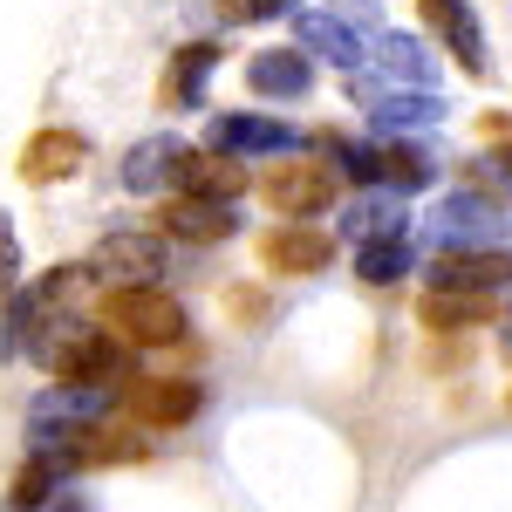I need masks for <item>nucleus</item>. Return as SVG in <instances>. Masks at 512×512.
Here are the masks:
<instances>
[{
    "instance_id": "nucleus-7",
    "label": "nucleus",
    "mask_w": 512,
    "mask_h": 512,
    "mask_svg": "<svg viewBox=\"0 0 512 512\" xmlns=\"http://www.w3.org/2000/svg\"><path fill=\"white\" fill-rule=\"evenodd\" d=\"M417 14H424V28L451 48V62H458L465 76H485V69H492V62H485V28H478V14L465 0H417Z\"/></svg>"
},
{
    "instance_id": "nucleus-13",
    "label": "nucleus",
    "mask_w": 512,
    "mask_h": 512,
    "mask_svg": "<svg viewBox=\"0 0 512 512\" xmlns=\"http://www.w3.org/2000/svg\"><path fill=\"white\" fill-rule=\"evenodd\" d=\"M328 253H335V239L315 233V226H280V233L260 239V260H267L274 274H287V280L321 274V267H328Z\"/></svg>"
},
{
    "instance_id": "nucleus-16",
    "label": "nucleus",
    "mask_w": 512,
    "mask_h": 512,
    "mask_svg": "<svg viewBox=\"0 0 512 512\" xmlns=\"http://www.w3.org/2000/svg\"><path fill=\"white\" fill-rule=\"evenodd\" d=\"M294 41H301V55H308V62H335V69H349L355 76V62H362V41H355V28H342V21H335V14H301V21H294Z\"/></svg>"
},
{
    "instance_id": "nucleus-26",
    "label": "nucleus",
    "mask_w": 512,
    "mask_h": 512,
    "mask_svg": "<svg viewBox=\"0 0 512 512\" xmlns=\"http://www.w3.org/2000/svg\"><path fill=\"white\" fill-rule=\"evenodd\" d=\"M321 151H335V171H349L355 185H376V144H349L342 130H328Z\"/></svg>"
},
{
    "instance_id": "nucleus-14",
    "label": "nucleus",
    "mask_w": 512,
    "mask_h": 512,
    "mask_svg": "<svg viewBox=\"0 0 512 512\" xmlns=\"http://www.w3.org/2000/svg\"><path fill=\"white\" fill-rule=\"evenodd\" d=\"M212 62H219V41H192V48H178V55H171V69H164V82H158V103H164V110H192L198 96H205Z\"/></svg>"
},
{
    "instance_id": "nucleus-25",
    "label": "nucleus",
    "mask_w": 512,
    "mask_h": 512,
    "mask_svg": "<svg viewBox=\"0 0 512 512\" xmlns=\"http://www.w3.org/2000/svg\"><path fill=\"white\" fill-rule=\"evenodd\" d=\"M55 465H48V458H28V465H21V472H14V485H7V506H21V512H35V506H48V499H55Z\"/></svg>"
},
{
    "instance_id": "nucleus-11",
    "label": "nucleus",
    "mask_w": 512,
    "mask_h": 512,
    "mask_svg": "<svg viewBox=\"0 0 512 512\" xmlns=\"http://www.w3.org/2000/svg\"><path fill=\"white\" fill-rule=\"evenodd\" d=\"M158 226L171 239H185V246H219V239L239 233V212L219 205V198H171V205L158 212Z\"/></svg>"
},
{
    "instance_id": "nucleus-31",
    "label": "nucleus",
    "mask_w": 512,
    "mask_h": 512,
    "mask_svg": "<svg viewBox=\"0 0 512 512\" xmlns=\"http://www.w3.org/2000/svg\"><path fill=\"white\" fill-rule=\"evenodd\" d=\"M0 512H21V506H0Z\"/></svg>"
},
{
    "instance_id": "nucleus-27",
    "label": "nucleus",
    "mask_w": 512,
    "mask_h": 512,
    "mask_svg": "<svg viewBox=\"0 0 512 512\" xmlns=\"http://www.w3.org/2000/svg\"><path fill=\"white\" fill-rule=\"evenodd\" d=\"M226 308H233V321L239 328H267V294H260V287H233V294H226Z\"/></svg>"
},
{
    "instance_id": "nucleus-3",
    "label": "nucleus",
    "mask_w": 512,
    "mask_h": 512,
    "mask_svg": "<svg viewBox=\"0 0 512 512\" xmlns=\"http://www.w3.org/2000/svg\"><path fill=\"white\" fill-rule=\"evenodd\" d=\"M260 198H267L274 212H287V219H315V212L335 205V171L321 158H280L274 171L260 178Z\"/></svg>"
},
{
    "instance_id": "nucleus-8",
    "label": "nucleus",
    "mask_w": 512,
    "mask_h": 512,
    "mask_svg": "<svg viewBox=\"0 0 512 512\" xmlns=\"http://www.w3.org/2000/svg\"><path fill=\"white\" fill-rule=\"evenodd\" d=\"M89 274H110L117 287H158L164 274V246L151 233H110L96 246V260H82Z\"/></svg>"
},
{
    "instance_id": "nucleus-20",
    "label": "nucleus",
    "mask_w": 512,
    "mask_h": 512,
    "mask_svg": "<svg viewBox=\"0 0 512 512\" xmlns=\"http://www.w3.org/2000/svg\"><path fill=\"white\" fill-rule=\"evenodd\" d=\"M171 158H178L171 137H144V144L123 158V185H130V192H171Z\"/></svg>"
},
{
    "instance_id": "nucleus-2",
    "label": "nucleus",
    "mask_w": 512,
    "mask_h": 512,
    "mask_svg": "<svg viewBox=\"0 0 512 512\" xmlns=\"http://www.w3.org/2000/svg\"><path fill=\"white\" fill-rule=\"evenodd\" d=\"M41 362H48V376H55L62 390H103V383H117L123 349L110 342V335H103V328L62 321V328L41 342Z\"/></svg>"
},
{
    "instance_id": "nucleus-29",
    "label": "nucleus",
    "mask_w": 512,
    "mask_h": 512,
    "mask_svg": "<svg viewBox=\"0 0 512 512\" xmlns=\"http://www.w3.org/2000/svg\"><path fill=\"white\" fill-rule=\"evenodd\" d=\"M294 0H219V14L226 21H274V14H287Z\"/></svg>"
},
{
    "instance_id": "nucleus-22",
    "label": "nucleus",
    "mask_w": 512,
    "mask_h": 512,
    "mask_svg": "<svg viewBox=\"0 0 512 512\" xmlns=\"http://www.w3.org/2000/svg\"><path fill=\"white\" fill-rule=\"evenodd\" d=\"M369 110H376L383 130H410V123H437V117H444V103H437L431 89H417V96H410V89H396V96H376Z\"/></svg>"
},
{
    "instance_id": "nucleus-17",
    "label": "nucleus",
    "mask_w": 512,
    "mask_h": 512,
    "mask_svg": "<svg viewBox=\"0 0 512 512\" xmlns=\"http://www.w3.org/2000/svg\"><path fill=\"white\" fill-rule=\"evenodd\" d=\"M492 233H499V205L478 198V192H458L444 212H437V239H444V246H458V239L478 246V239H492Z\"/></svg>"
},
{
    "instance_id": "nucleus-6",
    "label": "nucleus",
    "mask_w": 512,
    "mask_h": 512,
    "mask_svg": "<svg viewBox=\"0 0 512 512\" xmlns=\"http://www.w3.org/2000/svg\"><path fill=\"white\" fill-rule=\"evenodd\" d=\"M512 280V246H444L431 260V287H458V294H485Z\"/></svg>"
},
{
    "instance_id": "nucleus-21",
    "label": "nucleus",
    "mask_w": 512,
    "mask_h": 512,
    "mask_svg": "<svg viewBox=\"0 0 512 512\" xmlns=\"http://www.w3.org/2000/svg\"><path fill=\"white\" fill-rule=\"evenodd\" d=\"M410 274V233L396 239H362L355 246V280H369V287H390V280Z\"/></svg>"
},
{
    "instance_id": "nucleus-18",
    "label": "nucleus",
    "mask_w": 512,
    "mask_h": 512,
    "mask_svg": "<svg viewBox=\"0 0 512 512\" xmlns=\"http://www.w3.org/2000/svg\"><path fill=\"white\" fill-rule=\"evenodd\" d=\"M376 69L396 82V89H431V55H424V41L410 35H376Z\"/></svg>"
},
{
    "instance_id": "nucleus-28",
    "label": "nucleus",
    "mask_w": 512,
    "mask_h": 512,
    "mask_svg": "<svg viewBox=\"0 0 512 512\" xmlns=\"http://www.w3.org/2000/svg\"><path fill=\"white\" fill-rule=\"evenodd\" d=\"M21 294V246H14V226L0 219V301Z\"/></svg>"
},
{
    "instance_id": "nucleus-4",
    "label": "nucleus",
    "mask_w": 512,
    "mask_h": 512,
    "mask_svg": "<svg viewBox=\"0 0 512 512\" xmlns=\"http://www.w3.org/2000/svg\"><path fill=\"white\" fill-rule=\"evenodd\" d=\"M198 403H205V390H198L192 376H144V383L123 390L130 424H151V431H178V424H192Z\"/></svg>"
},
{
    "instance_id": "nucleus-23",
    "label": "nucleus",
    "mask_w": 512,
    "mask_h": 512,
    "mask_svg": "<svg viewBox=\"0 0 512 512\" xmlns=\"http://www.w3.org/2000/svg\"><path fill=\"white\" fill-rule=\"evenodd\" d=\"M465 192L492 198V205H512V144H506V151H485V158L465 164Z\"/></svg>"
},
{
    "instance_id": "nucleus-12",
    "label": "nucleus",
    "mask_w": 512,
    "mask_h": 512,
    "mask_svg": "<svg viewBox=\"0 0 512 512\" xmlns=\"http://www.w3.org/2000/svg\"><path fill=\"white\" fill-rule=\"evenodd\" d=\"M246 89H253V96H274V103H294V96L315 89V62H308L301 48H260V55L246 62Z\"/></svg>"
},
{
    "instance_id": "nucleus-1",
    "label": "nucleus",
    "mask_w": 512,
    "mask_h": 512,
    "mask_svg": "<svg viewBox=\"0 0 512 512\" xmlns=\"http://www.w3.org/2000/svg\"><path fill=\"white\" fill-rule=\"evenodd\" d=\"M103 335L117 342V349H178L185 342V308L164 294V287H110L103 294Z\"/></svg>"
},
{
    "instance_id": "nucleus-30",
    "label": "nucleus",
    "mask_w": 512,
    "mask_h": 512,
    "mask_svg": "<svg viewBox=\"0 0 512 512\" xmlns=\"http://www.w3.org/2000/svg\"><path fill=\"white\" fill-rule=\"evenodd\" d=\"M342 7V21H376V0H335Z\"/></svg>"
},
{
    "instance_id": "nucleus-19",
    "label": "nucleus",
    "mask_w": 512,
    "mask_h": 512,
    "mask_svg": "<svg viewBox=\"0 0 512 512\" xmlns=\"http://www.w3.org/2000/svg\"><path fill=\"white\" fill-rule=\"evenodd\" d=\"M417 315H424V328H478V321H492V301L485 294H458V287H431Z\"/></svg>"
},
{
    "instance_id": "nucleus-24",
    "label": "nucleus",
    "mask_w": 512,
    "mask_h": 512,
    "mask_svg": "<svg viewBox=\"0 0 512 512\" xmlns=\"http://www.w3.org/2000/svg\"><path fill=\"white\" fill-rule=\"evenodd\" d=\"M403 219H410V205H396V198H369V205H349V239H396L403 233Z\"/></svg>"
},
{
    "instance_id": "nucleus-9",
    "label": "nucleus",
    "mask_w": 512,
    "mask_h": 512,
    "mask_svg": "<svg viewBox=\"0 0 512 512\" xmlns=\"http://www.w3.org/2000/svg\"><path fill=\"white\" fill-rule=\"evenodd\" d=\"M82 164H89V137H82V130H35L14 171H21L28 185H62V178H76Z\"/></svg>"
},
{
    "instance_id": "nucleus-10",
    "label": "nucleus",
    "mask_w": 512,
    "mask_h": 512,
    "mask_svg": "<svg viewBox=\"0 0 512 512\" xmlns=\"http://www.w3.org/2000/svg\"><path fill=\"white\" fill-rule=\"evenodd\" d=\"M205 151H219V158H260V151H301V137L274 117H219L205 130Z\"/></svg>"
},
{
    "instance_id": "nucleus-15",
    "label": "nucleus",
    "mask_w": 512,
    "mask_h": 512,
    "mask_svg": "<svg viewBox=\"0 0 512 512\" xmlns=\"http://www.w3.org/2000/svg\"><path fill=\"white\" fill-rule=\"evenodd\" d=\"M376 178H383V185H390L396 198L424 192V185L437 178L431 144H410V137H390V144H376Z\"/></svg>"
},
{
    "instance_id": "nucleus-5",
    "label": "nucleus",
    "mask_w": 512,
    "mask_h": 512,
    "mask_svg": "<svg viewBox=\"0 0 512 512\" xmlns=\"http://www.w3.org/2000/svg\"><path fill=\"white\" fill-rule=\"evenodd\" d=\"M171 192L178 198H239L246 192V164L239 158H219V151H205V144H178V158H171Z\"/></svg>"
}]
</instances>
